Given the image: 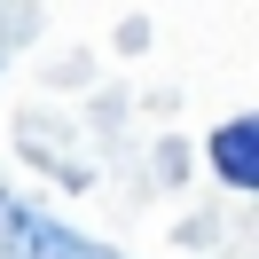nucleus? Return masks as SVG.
<instances>
[{
	"instance_id": "obj_1",
	"label": "nucleus",
	"mask_w": 259,
	"mask_h": 259,
	"mask_svg": "<svg viewBox=\"0 0 259 259\" xmlns=\"http://www.w3.org/2000/svg\"><path fill=\"white\" fill-rule=\"evenodd\" d=\"M0 259H118L110 243L79 236V228L48 220L39 204H24V196L0 189Z\"/></svg>"
},
{
	"instance_id": "obj_2",
	"label": "nucleus",
	"mask_w": 259,
	"mask_h": 259,
	"mask_svg": "<svg viewBox=\"0 0 259 259\" xmlns=\"http://www.w3.org/2000/svg\"><path fill=\"white\" fill-rule=\"evenodd\" d=\"M204 165L228 181V189L259 196V110H243V118H220V126H212V142H204Z\"/></svg>"
}]
</instances>
